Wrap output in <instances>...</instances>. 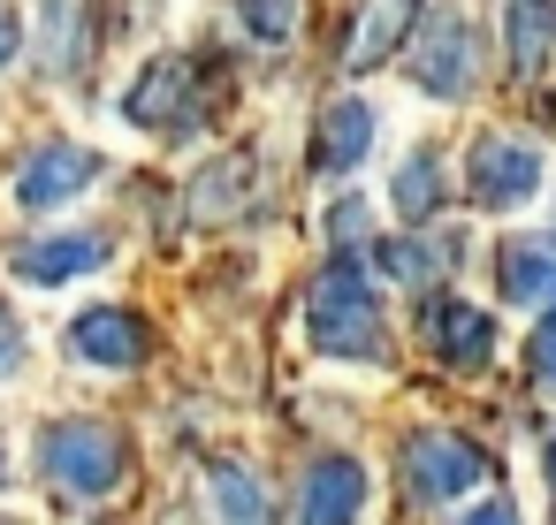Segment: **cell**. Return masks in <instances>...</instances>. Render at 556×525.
Returning a JSON list of instances; mask_svg holds the SVG:
<instances>
[{"label": "cell", "instance_id": "6da1fadb", "mask_svg": "<svg viewBox=\"0 0 556 525\" xmlns=\"http://www.w3.org/2000/svg\"><path fill=\"white\" fill-rule=\"evenodd\" d=\"M305 335L320 358H351V366H381L389 358V320H381V297L366 282L358 259H328L305 290Z\"/></svg>", "mask_w": 556, "mask_h": 525}, {"label": "cell", "instance_id": "7a4b0ae2", "mask_svg": "<svg viewBox=\"0 0 556 525\" xmlns=\"http://www.w3.org/2000/svg\"><path fill=\"white\" fill-rule=\"evenodd\" d=\"M39 464H47L54 487L100 502V495L123 487V472H130V441H123L108 419H85V411H77V419H47V426H39Z\"/></svg>", "mask_w": 556, "mask_h": 525}, {"label": "cell", "instance_id": "3957f363", "mask_svg": "<svg viewBox=\"0 0 556 525\" xmlns=\"http://www.w3.org/2000/svg\"><path fill=\"white\" fill-rule=\"evenodd\" d=\"M412 85L427 100H465L480 85V24L465 9H434L412 31Z\"/></svg>", "mask_w": 556, "mask_h": 525}, {"label": "cell", "instance_id": "277c9868", "mask_svg": "<svg viewBox=\"0 0 556 525\" xmlns=\"http://www.w3.org/2000/svg\"><path fill=\"white\" fill-rule=\"evenodd\" d=\"M541 168H548V153H541L533 138L495 130V138H480V145L465 153V191H472L480 214H518V206L541 191Z\"/></svg>", "mask_w": 556, "mask_h": 525}, {"label": "cell", "instance_id": "5b68a950", "mask_svg": "<svg viewBox=\"0 0 556 525\" xmlns=\"http://www.w3.org/2000/svg\"><path fill=\"white\" fill-rule=\"evenodd\" d=\"M480 479H488L480 441H465V434H450V426H419V434L404 441V487H412L419 502H457V495H472Z\"/></svg>", "mask_w": 556, "mask_h": 525}, {"label": "cell", "instance_id": "8992f818", "mask_svg": "<svg viewBox=\"0 0 556 525\" xmlns=\"http://www.w3.org/2000/svg\"><path fill=\"white\" fill-rule=\"evenodd\" d=\"M92 183H100V153L77 145V138H54V145H39L16 168V206L24 214H54V206H77Z\"/></svg>", "mask_w": 556, "mask_h": 525}, {"label": "cell", "instance_id": "52a82bcc", "mask_svg": "<svg viewBox=\"0 0 556 525\" xmlns=\"http://www.w3.org/2000/svg\"><path fill=\"white\" fill-rule=\"evenodd\" d=\"M366 502H374V472L358 464V457H313L305 472H298V525H358L366 517Z\"/></svg>", "mask_w": 556, "mask_h": 525}, {"label": "cell", "instance_id": "ba28073f", "mask_svg": "<svg viewBox=\"0 0 556 525\" xmlns=\"http://www.w3.org/2000/svg\"><path fill=\"white\" fill-rule=\"evenodd\" d=\"M123 115H130V123H146V130H161V138H191V130L206 123L199 69H191V62H153V69L130 85Z\"/></svg>", "mask_w": 556, "mask_h": 525}, {"label": "cell", "instance_id": "9c48e42d", "mask_svg": "<svg viewBox=\"0 0 556 525\" xmlns=\"http://www.w3.org/2000/svg\"><path fill=\"white\" fill-rule=\"evenodd\" d=\"M412 31H419V0H358V16L343 31V77H374Z\"/></svg>", "mask_w": 556, "mask_h": 525}, {"label": "cell", "instance_id": "30bf717a", "mask_svg": "<svg viewBox=\"0 0 556 525\" xmlns=\"http://www.w3.org/2000/svg\"><path fill=\"white\" fill-rule=\"evenodd\" d=\"M70 350L100 373H138L146 366V320L123 312V305H92V312L70 320Z\"/></svg>", "mask_w": 556, "mask_h": 525}, {"label": "cell", "instance_id": "8fae6325", "mask_svg": "<svg viewBox=\"0 0 556 525\" xmlns=\"http://www.w3.org/2000/svg\"><path fill=\"white\" fill-rule=\"evenodd\" d=\"M427 343L450 358V366H465V373H480V366H495V320L472 305V297H434L427 305Z\"/></svg>", "mask_w": 556, "mask_h": 525}, {"label": "cell", "instance_id": "7c38bea8", "mask_svg": "<svg viewBox=\"0 0 556 525\" xmlns=\"http://www.w3.org/2000/svg\"><path fill=\"white\" fill-rule=\"evenodd\" d=\"M100 259H108V244L85 236V229H70V236H39V244H24L9 267H16V282H31V290H62V282H85Z\"/></svg>", "mask_w": 556, "mask_h": 525}, {"label": "cell", "instance_id": "4fadbf2b", "mask_svg": "<svg viewBox=\"0 0 556 525\" xmlns=\"http://www.w3.org/2000/svg\"><path fill=\"white\" fill-rule=\"evenodd\" d=\"M366 153H374V107L366 100H336L320 115V130H313V168L320 176H351Z\"/></svg>", "mask_w": 556, "mask_h": 525}, {"label": "cell", "instance_id": "5bb4252c", "mask_svg": "<svg viewBox=\"0 0 556 525\" xmlns=\"http://www.w3.org/2000/svg\"><path fill=\"white\" fill-rule=\"evenodd\" d=\"M503 31H510V69L518 77H541V62L556 54V0H510Z\"/></svg>", "mask_w": 556, "mask_h": 525}, {"label": "cell", "instance_id": "9a60e30c", "mask_svg": "<svg viewBox=\"0 0 556 525\" xmlns=\"http://www.w3.org/2000/svg\"><path fill=\"white\" fill-rule=\"evenodd\" d=\"M503 297L510 305H556V244H510L503 252Z\"/></svg>", "mask_w": 556, "mask_h": 525}, {"label": "cell", "instance_id": "2e32d148", "mask_svg": "<svg viewBox=\"0 0 556 525\" xmlns=\"http://www.w3.org/2000/svg\"><path fill=\"white\" fill-rule=\"evenodd\" d=\"M206 502H214V525H267V495H260V479L244 464H214Z\"/></svg>", "mask_w": 556, "mask_h": 525}, {"label": "cell", "instance_id": "e0dca14e", "mask_svg": "<svg viewBox=\"0 0 556 525\" xmlns=\"http://www.w3.org/2000/svg\"><path fill=\"white\" fill-rule=\"evenodd\" d=\"M396 206H404L412 221L442 214V161H434V153H412V161L396 168Z\"/></svg>", "mask_w": 556, "mask_h": 525}, {"label": "cell", "instance_id": "ac0fdd59", "mask_svg": "<svg viewBox=\"0 0 556 525\" xmlns=\"http://www.w3.org/2000/svg\"><path fill=\"white\" fill-rule=\"evenodd\" d=\"M229 9H237V16H244V31H252V39H267V47H275V39H290V24H298L290 0H229Z\"/></svg>", "mask_w": 556, "mask_h": 525}, {"label": "cell", "instance_id": "d6986e66", "mask_svg": "<svg viewBox=\"0 0 556 525\" xmlns=\"http://www.w3.org/2000/svg\"><path fill=\"white\" fill-rule=\"evenodd\" d=\"M381 267H389L396 282H419V274H434L427 244H412V236H389V244H381Z\"/></svg>", "mask_w": 556, "mask_h": 525}, {"label": "cell", "instance_id": "ffe728a7", "mask_svg": "<svg viewBox=\"0 0 556 525\" xmlns=\"http://www.w3.org/2000/svg\"><path fill=\"white\" fill-rule=\"evenodd\" d=\"M533 381L541 388H556V305L541 312V328H533Z\"/></svg>", "mask_w": 556, "mask_h": 525}, {"label": "cell", "instance_id": "44dd1931", "mask_svg": "<svg viewBox=\"0 0 556 525\" xmlns=\"http://www.w3.org/2000/svg\"><path fill=\"white\" fill-rule=\"evenodd\" d=\"M16 358H24V335H16L9 312H0V373H16Z\"/></svg>", "mask_w": 556, "mask_h": 525}, {"label": "cell", "instance_id": "7402d4cb", "mask_svg": "<svg viewBox=\"0 0 556 525\" xmlns=\"http://www.w3.org/2000/svg\"><path fill=\"white\" fill-rule=\"evenodd\" d=\"M457 525H518V510H510V502H480V510H465Z\"/></svg>", "mask_w": 556, "mask_h": 525}, {"label": "cell", "instance_id": "603a6c76", "mask_svg": "<svg viewBox=\"0 0 556 525\" xmlns=\"http://www.w3.org/2000/svg\"><path fill=\"white\" fill-rule=\"evenodd\" d=\"M16 47H24V24H16L9 9H0V69H9V62H16Z\"/></svg>", "mask_w": 556, "mask_h": 525}, {"label": "cell", "instance_id": "cb8c5ba5", "mask_svg": "<svg viewBox=\"0 0 556 525\" xmlns=\"http://www.w3.org/2000/svg\"><path fill=\"white\" fill-rule=\"evenodd\" d=\"M541 464H548V487H556V434H548V449H541Z\"/></svg>", "mask_w": 556, "mask_h": 525}, {"label": "cell", "instance_id": "d4e9b609", "mask_svg": "<svg viewBox=\"0 0 556 525\" xmlns=\"http://www.w3.org/2000/svg\"><path fill=\"white\" fill-rule=\"evenodd\" d=\"M0 479H9V457H0Z\"/></svg>", "mask_w": 556, "mask_h": 525}]
</instances>
